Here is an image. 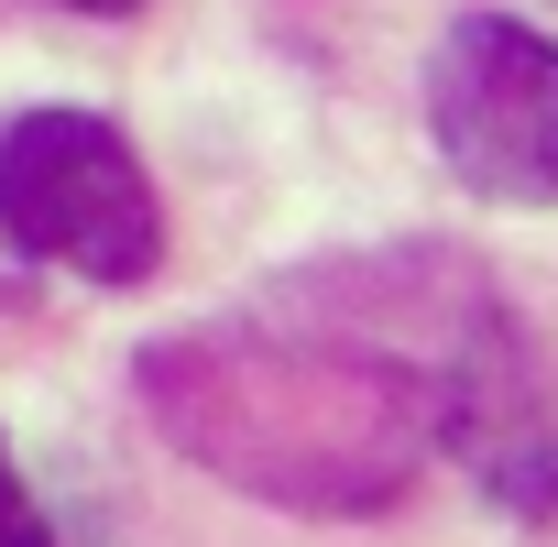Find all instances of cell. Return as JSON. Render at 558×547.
Returning <instances> with one entry per match:
<instances>
[{"label": "cell", "mask_w": 558, "mask_h": 547, "mask_svg": "<svg viewBox=\"0 0 558 547\" xmlns=\"http://www.w3.org/2000/svg\"><path fill=\"white\" fill-rule=\"evenodd\" d=\"M77 12H143V0H77Z\"/></svg>", "instance_id": "277c9868"}, {"label": "cell", "mask_w": 558, "mask_h": 547, "mask_svg": "<svg viewBox=\"0 0 558 547\" xmlns=\"http://www.w3.org/2000/svg\"><path fill=\"white\" fill-rule=\"evenodd\" d=\"M427 132L482 197L558 208V45L504 12L449 23L427 56Z\"/></svg>", "instance_id": "7a4b0ae2"}, {"label": "cell", "mask_w": 558, "mask_h": 547, "mask_svg": "<svg viewBox=\"0 0 558 547\" xmlns=\"http://www.w3.org/2000/svg\"><path fill=\"white\" fill-rule=\"evenodd\" d=\"M0 547H56V525L34 514V493H23V471H12V449H0Z\"/></svg>", "instance_id": "3957f363"}, {"label": "cell", "mask_w": 558, "mask_h": 547, "mask_svg": "<svg viewBox=\"0 0 558 547\" xmlns=\"http://www.w3.org/2000/svg\"><path fill=\"white\" fill-rule=\"evenodd\" d=\"M0 230L88 285H143L165 263V208L99 110H23L0 132Z\"/></svg>", "instance_id": "6da1fadb"}]
</instances>
